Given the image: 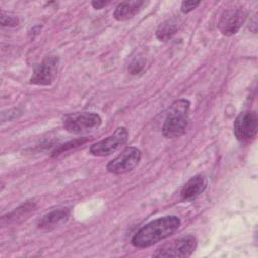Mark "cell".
<instances>
[{
    "label": "cell",
    "instance_id": "obj_1",
    "mask_svg": "<svg viewBox=\"0 0 258 258\" xmlns=\"http://www.w3.org/2000/svg\"><path fill=\"white\" fill-rule=\"evenodd\" d=\"M180 226L176 216H165L153 220L140 228L132 237L131 244L136 248H148L174 234Z\"/></svg>",
    "mask_w": 258,
    "mask_h": 258
},
{
    "label": "cell",
    "instance_id": "obj_2",
    "mask_svg": "<svg viewBox=\"0 0 258 258\" xmlns=\"http://www.w3.org/2000/svg\"><path fill=\"white\" fill-rule=\"evenodd\" d=\"M190 102L186 99H178L169 107L162 126V134L166 138L181 136L188 125Z\"/></svg>",
    "mask_w": 258,
    "mask_h": 258
},
{
    "label": "cell",
    "instance_id": "obj_3",
    "mask_svg": "<svg viewBox=\"0 0 258 258\" xmlns=\"http://www.w3.org/2000/svg\"><path fill=\"white\" fill-rule=\"evenodd\" d=\"M102 125L101 117L94 112H78L62 117L63 128L73 134H84L98 130Z\"/></svg>",
    "mask_w": 258,
    "mask_h": 258
},
{
    "label": "cell",
    "instance_id": "obj_4",
    "mask_svg": "<svg viewBox=\"0 0 258 258\" xmlns=\"http://www.w3.org/2000/svg\"><path fill=\"white\" fill-rule=\"evenodd\" d=\"M128 139V131L125 127H118L107 138L102 139L90 147L91 154L95 156H107L120 149Z\"/></svg>",
    "mask_w": 258,
    "mask_h": 258
},
{
    "label": "cell",
    "instance_id": "obj_5",
    "mask_svg": "<svg viewBox=\"0 0 258 258\" xmlns=\"http://www.w3.org/2000/svg\"><path fill=\"white\" fill-rule=\"evenodd\" d=\"M197 248V239L192 235H188L177 240H174L161 248L155 253L154 257H177L185 258L189 257Z\"/></svg>",
    "mask_w": 258,
    "mask_h": 258
},
{
    "label": "cell",
    "instance_id": "obj_6",
    "mask_svg": "<svg viewBox=\"0 0 258 258\" xmlns=\"http://www.w3.org/2000/svg\"><path fill=\"white\" fill-rule=\"evenodd\" d=\"M140 159V149L129 146L107 164V170L114 174H124L133 170L139 164Z\"/></svg>",
    "mask_w": 258,
    "mask_h": 258
},
{
    "label": "cell",
    "instance_id": "obj_7",
    "mask_svg": "<svg viewBox=\"0 0 258 258\" xmlns=\"http://www.w3.org/2000/svg\"><path fill=\"white\" fill-rule=\"evenodd\" d=\"M234 134L240 141H249L257 135L258 116L255 111H243L235 119Z\"/></svg>",
    "mask_w": 258,
    "mask_h": 258
},
{
    "label": "cell",
    "instance_id": "obj_8",
    "mask_svg": "<svg viewBox=\"0 0 258 258\" xmlns=\"http://www.w3.org/2000/svg\"><path fill=\"white\" fill-rule=\"evenodd\" d=\"M58 58L56 56H47L37 64L29 79V83L38 86H48L53 83L57 75Z\"/></svg>",
    "mask_w": 258,
    "mask_h": 258
},
{
    "label": "cell",
    "instance_id": "obj_9",
    "mask_svg": "<svg viewBox=\"0 0 258 258\" xmlns=\"http://www.w3.org/2000/svg\"><path fill=\"white\" fill-rule=\"evenodd\" d=\"M245 21V13L239 8L226 9L218 21V29L223 35L231 36L236 34Z\"/></svg>",
    "mask_w": 258,
    "mask_h": 258
},
{
    "label": "cell",
    "instance_id": "obj_10",
    "mask_svg": "<svg viewBox=\"0 0 258 258\" xmlns=\"http://www.w3.org/2000/svg\"><path fill=\"white\" fill-rule=\"evenodd\" d=\"M71 215V210L69 208H59L52 210L51 212L45 214L38 221V228L46 231H51L60 225L64 224Z\"/></svg>",
    "mask_w": 258,
    "mask_h": 258
},
{
    "label": "cell",
    "instance_id": "obj_11",
    "mask_svg": "<svg viewBox=\"0 0 258 258\" xmlns=\"http://www.w3.org/2000/svg\"><path fill=\"white\" fill-rule=\"evenodd\" d=\"M208 185V179L204 174L192 176L181 188L180 197L183 201H191L205 191Z\"/></svg>",
    "mask_w": 258,
    "mask_h": 258
},
{
    "label": "cell",
    "instance_id": "obj_12",
    "mask_svg": "<svg viewBox=\"0 0 258 258\" xmlns=\"http://www.w3.org/2000/svg\"><path fill=\"white\" fill-rule=\"evenodd\" d=\"M143 5H144V2L140 0L120 2L115 8L113 12V16L118 21H125V20L131 19L139 12V10Z\"/></svg>",
    "mask_w": 258,
    "mask_h": 258
},
{
    "label": "cell",
    "instance_id": "obj_13",
    "mask_svg": "<svg viewBox=\"0 0 258 258\" xmlns=\"http://www.w3.org/2000/svg\"><path fill=\"white\" fill-rule=\"evenodd\" d=\"M35 209V205L33 203H25L20 207L14 209L12 212L6 214L1 218L2 227L17 224L25 220Z\"/></svg>",
    "mask_w": 258,
    "mask_h": 258
},
{
    "label": "cell",
    "instance_id": "obj_14",
    "mask_svg": "<svg viewBox=\"0 0 258 258\" xmlns=\"http://www.w3.org/2000/svg\"><path fill=\"white\" fill-rule=\"evenodd\" d=\"M181 19L178 16H172L159 24L156 29V37L160 41H167L170 39L180 28Z\"/></svg>",
    "mask_w": 258,
    "mask_h": 258
},
{
    "label": "cell",
    "instance_id": "obj_15",
    "mask_svg": "<svg viewBox=\"0 0 258 258\" xmlns=\"http://www.w3.org/2000/svg\"><path fill=\"white\" fill-rule=\"evenodd\" d=\"M88 139L87 138H79V139H74L72 141H69L64 144H61L59 145L53 152H52V156H57L58 154L60 153H63L64 151L69 150V149H72V148H75V147H78L80 145H82L83 143H85Z\"/></svg>",
    "mask_w": 258,
    "mask_h": 258
},
{
    "label": "cell",
    "instance_id": "obj_16",
    "mask_svg": "<svg viewBox=\"0 0 258 258\" xmlns=\"http://www.w3.org/2000/svg\"><path fill=\"white\" fill-rule=\"evenodd\" d=\"M144 66H145V59L144 58H142L140 56L134 57L128 66V71H129L130 74L136 75V74L140 73L143 70Z\"/></svg>",
    "mask_w": 258,
    "mask_h": 258
},
{
    "label": "cell",
    "instance_id": "obj_17",
    "mask_svg": "<svg viewBox=\"0 0 258 258\" xmlns=\"http://www.w3.org/2000/svg\"><path fill=\"white\" fill-rule=\"evenodd\" d=\"M0 23L2 26H16L18 25L19 23V19L14 16V15H9V14H6L5 12H1V15H0Z\"/></svg>",
    "mask_w": 258,
    "mask_h": 258
},
{
    "label": "cell",
    "instance_id": "obj_18",
    "mask_svg": "<svg viewBox=\"0 0 258 258\" xmlns=\"http://www.w3.org/2000/svg\"><path fill=\"white\" fill-rule=\"evenodd\" d=\"M201 4V1H183L180 6V10L182 13H188L196 9Z\"/></svg>",
    "mask_w": 258,
    "mask_h": 258
},
{
    "label": "cell",
    "instance_id": "obj_19",
    "mask_svg": "<svg viewBox=\"0 0 258 258\" xmlns=\"http://www.w3.org/2000/svg\"><path fill=\"white\" fill-rule=\"evenodd\" d=\"M110 4V1H104V0H97V1H92V6L95 9H102L106 7L107 5Z\"/></svg>",
    "mask_w": 258,
    "mask_h": 258
},
{
    "label": "cell",
    "instance_id": "obj_20",
    "mask_svg": "<svg viewBox=\"0 0 258 258\" xmlns=\"http://www.w3.org/2000/svg\"><path fill=\"white\" fill-rule=\"evenodd\" d=\"M40 29H41V26L40 25H36V26H33L30 31H29V35H30V38H34L39 32H40Z\"/></svg>",
    "mask_w": 258,
    "mask_h": 258
}]
</instances>
